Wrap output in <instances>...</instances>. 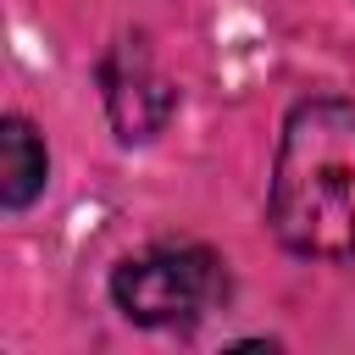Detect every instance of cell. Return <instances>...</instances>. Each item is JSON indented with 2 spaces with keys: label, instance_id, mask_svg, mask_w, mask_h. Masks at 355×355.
<instances>
[{
  "label": "cell",
  "instance_id": "obj_4",
  "mask_svg": "<svg viewBox=\"0 0 355 355\" xmlns=\"http://www.w3.org/2000/svg\"><path fill=\"white\" fill-rule=\"evenodd\" d=\"M44 172H50V161H44V139L33 133V122L6 116V128H0V200L11 211H22L44 189Z\"/></svg>",
  "mask_w": 355,
  "mask_h": 355
},
{
  "label": "cell",
  "instance_id": "obj_2",
  "mask_svg": "<svg viewBox=\"0 0 355 355\" xmlns=\"http://www.w3.org/2000/svg\"><path fill=\"white\" fill-rule=\"evenodd\" d=\"M222 294L227 272L205 244H155L111 272V300L139 327H189L216 311Z\"/></svg>",
  "mask_w": 355,
  "mask_h": 355
},
{
  "label": "cell",
  "instance_id": "obj_1",
  "mask_svg": "<svg viewBox=\"0 0 355 355\" xmlns=\"http://www.w3.org/2000/svg\"><path fill=\"white\" fill-rule=\"evenodd\" d=\"M266 216L294 255H355V105L305 100L288 111Z\"/></svg>",
  "mask_w": 355,
  "mask_h": 355
},
{
  "label": "cell",
  "instance_id": "obj_3",
  "mask_svg": "<svg viewBox=\"0 0 355 355\" xmlns=\"http://www.w3.org/2000/svg\"><path fill=\"white\" fill-rule=\"evenodd\" d=\"M100 89H105V111H111V128L116 139L128 144H144L155 139L172 111H178V89L161 78L155 55L144 39H116L100 61Z\"/></svg>",
  "mask_w": 355,
  "mask_h": 355
}]
</instances>
